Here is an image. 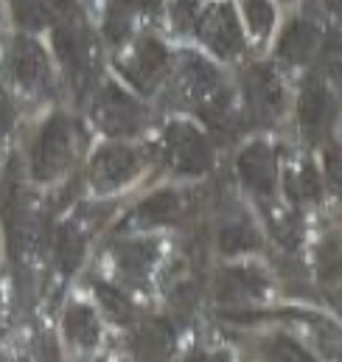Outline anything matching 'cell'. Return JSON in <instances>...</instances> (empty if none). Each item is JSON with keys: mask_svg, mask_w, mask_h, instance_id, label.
<instances>
[{"mask_svg": "<svg viewBox=\"0 0 342 362\" xmlns=\"http://www.w3.org/2000/svg\"><path fill=\"white\" fill-rule=\"evenodd\" d=\"M275 236L281 239V245L286 247H295L297 239H300V228H297V219L295 216H283L281 222H275Z\"/></svg>", "mask_w": 342, "mask_h": 362, "instance_id": "28", "label": "cell"}, {"mask_svg": "<svg viewBox=\"0 0 342 362\" xmlns=\"http://www.w3.org/2000/svg\"><path fill=\"white\" fill-rule=\"evenodd\" d=\"M85 245H87L85 233L73 222H68V225H62L57 230L54 247H57V262H59V267H62L65 275H71V272L79 267V262L85 256Z\"/></svg>", "mask_w": 342, "mask_h": 362, "instance_id": "16", "label": "cell"}, {"mask_svg": "<svg viewBox=\"0 0 342 362\" xmlns=\"http://www.w3.org/2000/svg\"><path fill=\"white\" fill-rule=\"evenodd\" d=\"M37 362H62V354H59V346L51 334H45L37 346Z\"/></svg>", "mask_w": 342, "mask_h": 362, "instance_id": "31", "label": "cell"}, {"mask_svg": "<svg viewBox=\"0 0 342 362\" xmlns=\"http://www.w3.org/2000/svg\"><path fill=\"white\" fill-rule=\"evenodd\" d=\"M101 362H104V360H101Z\"/></svg>", "mask_w": 342, "mask_h": 362, "instance_id": "36", "label": "cell"}, {"mask_svg": "<svg viewBox=\"0 0 342 362\" xmlns=\"http://www.w3.org/2000/svg\"><path fill=\"white\" fill-rule=\"evenodd\" d=\"M73 158V132L71 121L62 112H54L37 132L31 146V175L34 180L51 182L57 180Z\"/></svg>", "mask_w": 342, "mask_h": 362, "instance_id": "1", "label": "cell"}, {"mask_svg": "<svg viewBox=\"0 0 342 362\" xmlns=\"http://www.w3.org/2000/svg\"><path fill=\"white\" fill-rule=\"evenodd\" d=\"M141 169H143V155L138 149L124 144L101 146L90 163V182L95 191H115L124 182L135 180Z\"/></svg>", "mask_w": 342, "mask_h": 362, "instance_id": "4", "label": "cell"}, {"mask_svg": "<svg viewBox=\"0 0 342 362\" xmlns=\"http://www.w3.org/2000/svg\"><path fill=\"white\" fill-rule=\"evenodd\" d=\"M300 191H303V197L306 199H320V182H317V175H314V169L306 163L303 166V172H300Z\"/></svg>", "mask_w": 342, "mask_h": 362, "instance_id": "30", "label": "cell"}, {"mask_svg": "<svg viewBox=\"0 0 342 362\" xmlns=\"http://www.w3.org/2000/svg\"><path fill=\"white\" fill-rule=\"evenodd\" d=\"M14 118H17V110L8 98V93L0 88V141L14 129Z\"/></svg>", "mask_w": 342, "mask_h": 362, "instance_id": "29", "label": "cell"}, {"mask_svg": "<svg viewBox=\"0 0 342 362\" xmlns=\"http://www.w3.org/2000/svg\"><path fill=\"white\" fill-rule=\"evenodd\" d=\"M179 214V194L177 191H158L152 197H146L135 214H132V225L138 228H155V225H169L171 219H177Z\"/></svg>", "mask_w": 342, "mask_h": 362, "instance_id": "15", "label": "cell"}, {"mask_svg": "<svg viewBox=\"0 0 342 362\" xmlns=\"http://www.w3.org/2000/svg\"><path fill=\"white\" fill-rule=\"evenodd\" d=\"M314 326H317V343H320V349H323L329 357L342 354L340 329H337L334 323H329V320H314Z\"/></svg>", "mask_w": 342, "mask_h": 362, "instance_id": "26", "label": "cell"}, {"mask_svg": "<svg viewBox=\"0 0 342 362\" xmlns=\"http://www.w3.org/2000/svg\"><path fill=\"white\" fill-rule=\"evenodd\" d=\"M138 354L146 362H160L171 351V332L166 323L152 320L138 332Z\"/></svg>", "mask_w": 342, "mask_h": 362, "instance_id": "19", "label": "cell"}, {"mask_svg": "<svg viewBox=\"0 0 342 362\" xmlns=\"http://www.w3.org/2000/svg\"><path fill=\"white\" fill-rule=\"evenodd\" d=\"M11 362H28L25 357H17V360H11Z\"/></svg>", "mask_w": 342, "mask_h": 362, "instance_id": "34", "label": "cell"}, {"mask_svg": "<svg viewBox=\"0 0 342 362\" xmlns=\"http://www.w3.org/2000/svg\"><path fill=\"white\" fill-rule=\"evenodd\" d=\"M14 20L23 28H45L51 23H68L82 17L73 0H11Z\"/></svg>", "mask_w": 342, "mask_h": 362, "instance_id": "12", "label": "cell"}, {"mask_svg": "<svg viewBox=\"0 0 342 362\" xmlns=\"http://www.w3.org/2000/svg\"><path fill=\"white\" fill-rule=\"evenodd\" d=\"M155 256H158V245L155 242H132V245H124L118 250V267L124 270L126 278L138 281L141 275L149 272Z\"/></svg>", "mask_w": 342, "mask_h": 362, "instance_id": "20", "label": "cell"}, {"mask_svg": "<svg viewBox=\"0 0 342 362\" xmlns=\"http://www.w3.org/2000/svg\"><path fill=\"white\" fill-rule=\"evenodd\" d=\"M199 37L202 42L222 59H233L242 54V31L233 8L228 3H216L202 20H199Z\"/></svg>", "mask_w": 342, "mask_h": 362, "instance_id": "9", "label": "cell"}, {"mask_svg": "<svg viewBox=\"0 0 342 362\" xmlns=\"http://www.w3.org/2000/svg\"><path fill=\"white\" fill-rule=\"evenodd\" d=\"M8 65H11V76L17 85H23L25 90L42 93L51 85V65L48 57L42 51V45L31 37H17L11 42V54H8Z\"/></svg>", "mask_w": 342, "mask_h": 362, "instance_id": "7", "label": "cell"}, {"mask_svg": "<svg viewBox=\"0 0 342 362\" xmlns=\"http://www.w3.org/2000/svg\"><path fill=\"white\" fill-rule=\"evenodd\" d=\"M266 278L256 267H230L219 275V298L222 300H253L264 298Z\"/></svg>", "mask_w": 342, "mask_h": 362, "instance_id": "14", "label": "cell"}, {"mask_svg": "<svg viewBox=\"0 0 342 362\" xmlns=\"http://www.w3.org/2000/svg\"><path fill=\"white\" fill-rule=\"evenodd\" d=\"M65 334H68L76 346L93 349V346L98 343V320H95L93 309H87L82 303L71 306V309L65 312Z\"/></svg>", "mask_w": 342, "mask_h": 362, "instance_id": "18", "label": "cell"}, {"mask_svg": "<svg viewBox=\"0 0 342 362\" xmlns=\"http://www.w3.org/2000/svg\"><path fill=\"white\" fill-rule=\"evenodd\" d=\"M331 303H334V306H337V309L342 312V289H337V292H331Z\"/></svg>", "mask_w": 342, "mask_h": 362, "instance_id": "32", "label": "cell"}, {"mask_svg": "<svg viewBox=\"0 0 342 362\" xmlns=\"http://www.w3.org/2000/svg\"><path fill=\"white\" fill-rule=\"evenodd\" d=\"M242 11L247 17V25L250 31L256 34L258 40H264L272 25H275V8L269 0H242Z\"/></svg>", "mask_w": 342, "mask_h": 362, "instance_id": "21", "label": "cell"}, {"mask_svg": "<svg viewBox=\"0 0 342 362\" xmlns=\"http://www.w3.org/2000/svg\"><path fill=\"white\" fill-rule=\"evenodd\" d=\"M54 48L68 82L73 85V90L82 93L90 76V37H87L85 17L59 23L54 31Z\"/></svg>", "mask_w": 342, "mask_h": 362, "instance_id": "3", "label": "cell"}, {"mask_svg": "<svg viewBox=\"0 0 342 362\" xmlns=\"http://www.w3.org/2000/svg\"><path fill=\"white\" fill-rule=\"evenodd\" d=\"M340 14H342V0H340Z\"/></svg>", "mask_w": 342, "mask_h": 362, "instance_id": "35", "label": "cell"}, {"mask_svg": "<svg viewBox=\"0 0 342 362\" xmlns=\"http://www.w3.org/2000/svg\"><path fill=\"white\" fill-rule=\"evenodd\" d=\"M199 14H202V0H174L171 3V17H174L179 31L196 28Z\"/></svg>", "mask_w": 342, "mask_h": 362, "instance_id": "24", "label": "cell"}, {"mask_svg": "<svg viewBox=\"0 0 342 362\" xmlns=\"http://www.w3.org/2000/svg\"><path fill=\"white\" fill-rule=\"evenodd\" d=\"M93 121L101 132L124 138V135H135L146 124V112L135 95L107 82L93 101Z\"/></svg>", "mask_w": 342, "mask_h": 362, "instance_id": "2", "label": "cell"}, {"mask_svg": "<svg viewBox=\"0 0 342 362\" xmlns=\"http://www.w3.org/2000/svg\"><path fill=\"white\" fill-rule=\"evenodd\" d=\"M326 180L329 188L342 197V149L340 146H329L326 149Z\"/></svg>", "mask_w": 342, "mask_h": 362, "instance_id": "27", "label": "cell"}, {"mask_svg": "<svg viewBox=\"0 0 342 362\" xmlns=\"http://www.w3.org/2000/svg\"><path fill=\"white\" fill-rule=\"evenodd\" d=\"M258 247L256 228L247 219H230L219 228V250L225 256H236V253H247Z\"/></svg>", "mask_w": 342, "mask_h": 362, "instance_id": "17", "label": "cell"}, {"mask_svg": "<svg viewBox=\"0 0 342 362\" xmlns=\"http://www.w3.org/2000/svg\"><path fill=\"white\" fill-rule=\"evenodd\" d=\"M199 362H228V360H225L222 354H216V357H202Z\"/></svg>", "mask_w": 342, "mask_h": 362, "instance_id": "33", "label": "cell"}, {"mask_svg": "<svg viewBox=\"0 0 342 362\" xmlns=\"http://www.w3.org/2000/svg\"><path fill=\"white\" fill-rule=\"evenodd\" d=\"M317 267L326 281H334L342 275V239H329L323 242L320 253H317Z\"/></svg>", "mask_w": 342, "mask_h": 362, "instance_id": "23", "label": "cell"}, {"mask_svg": "<svg viewBox=\"0 0 342 362\" xmlns=\"http://www.w3.org/2000/svg\"><path fill=\"white\" fill-rule=\"evenodd\" d=\"M244 95L256 121H275L283 110V85L269 65H253L244 74Z\"/></svg>", "mask_w": 342, "mask_h": 362, "instance_id": "8", "label": "cell"}, {"mask_svg": "<svg viewBox=\"0 0 342 362\" xmlns=\"http://www.w3.org/2000/svg\"><path fill=\"white\" fill-rule=\"evenodd\" d=\"M239 175H242V182L258 199H272V194L278 188V163H275L272 149L264 141L250 144L239 155Z\"/></svg>", "mask_w": 342, "mask_h": 362, "instance_id": "11", "label": "cell"}, {"mask_svg": "<svg viewBox=\"0 0 342 362\" xmlns=\"http://www.w3.org/2000/svg\"><path fill=\"white\" fill-rule=\"evenodd\" d=\"M166 146H169V160L174 172L179 175H202L211 169V144L208 138L194 129L185 121H174L166 129Z\"/></svg>", "mask_w": 342, "mask_h": 362, "instance_id": "5", "label": "cell"}, {"mask_svg": "<svg viewBox=\"0 0 342 362\" xmlns=\"http://www.w3.org/2000/svg\"><path fill=\"white\" fill-rule=\"evenodd\" d=\"M269 362H314L303 346L292 343V340H275L269 346Z\"/></svg>", "mask_w": 342, "mask_h": 362, "instance_id": "25", "label": "cell"}, {"mask_svg": "<svg viewBox=\"0 0 342 362\" xmlns=\"http://www.w3.org/2000/svg\"><path fill=\"white\" fill-rule=\"evenodd\" d=\"M169 71V51L158 37H141L129 54V59L124 62V76L141 88V90H152Z\"/></svg>", "mask_w": 342, "mask_h": 362, "instance_id": "6", "label": "cell"}, {"mask_svg": "<svg viewBox=\"0 0 342 362\" xmlns=\"http://www.w3.org/2000/svg\"><path fill=\"white\" fill-rule=\"evenodd\" d=\"M331 115H334L331 90L326 88V82L320 76H309L303 82V93L297 101V118H300L303 135L309 141H320L326 135V129L331 127Z\"/></svg>", "mask_w": 342, "mask_h": 362, "instance_id": "10", "label": "cell"}, {"mask_svg": "<svg viewBox=\"0 0 342 362\" xmlns=\"http://www.w3.org/2000/svg\"><path fill=\"white\" fill-rule=\"evenodd\" d=\"M317 40H320V31L312 20H292L278 40V57L289 65H303L314 54Z\"/></svg>", "mask_w": 342, "mask_h": 362, "instance_id": "13", "label": "cell"}, {"mask_svg": "<svg viewBox=\"0 0 342 362\" xmlns=\"http://www.w3.org/2000/svg\"><path fill=\"white\" fill-rule=\"evenodd\" d=\"M95 295H98V300H101V306H104L110 320H115V323H129L132 320L135 312H132V303L126 300V295H121L112 286H101V284H95Z\"/></svg>", "mask_w": 342, "mask_h": 362, "instance_id": "22", "label": "cell"}]
</instances>
